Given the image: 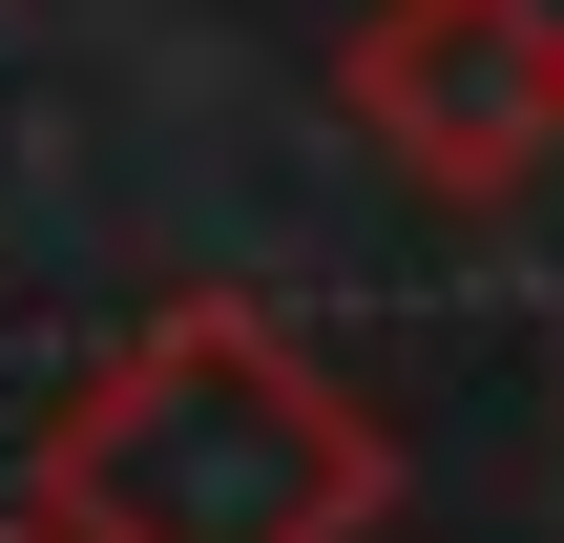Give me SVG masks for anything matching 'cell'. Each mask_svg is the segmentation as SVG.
Instances as JSON below:
<instances>
[{
	"label": "cell",
	"instance_id": "cell-2",
	"mask_svg": "<svg viewBox=\"0 0 564 543\" xmlns=\"http://www.w3.org/2000/svg\"><path fill=\"white\" fill-rule=\"evenodd\" d=\"M335 105L398 188L440 209H523L564 167V0H377L335 42Z\"/></svg>",
	"mask_w": 564,
	"mask_h": 543
},
{
	"label": "cell",
	"instance_id": "cell-1",
	"mask_svg": "<svg viewBox=\"0 0 564 543\" xmlns=\"http://www.w3.org/2000/svg\"><path fill=\"white\" fill-rule=\"evenodd\" d=\"M0 523L42 543H377L398 523V439L230 293H167L21 460Z\"/></svg>",
	"mask_w": 564,
	"mask_h": 543
},
{
	"label": "cell",
	"instance_id": "cell-3",
	"mask_svg": "<svg viewBox=\"0 0 564 543\" xmlns=\"http://www.w3.org/2000/svg\"><path fill=\"white\" fill-rule=\"evenodd\" d=\"M0 543H42V523H0Z\"/></svg>",
	"mask_w": 564,
	"mask_h": 543
}]
</instances>
